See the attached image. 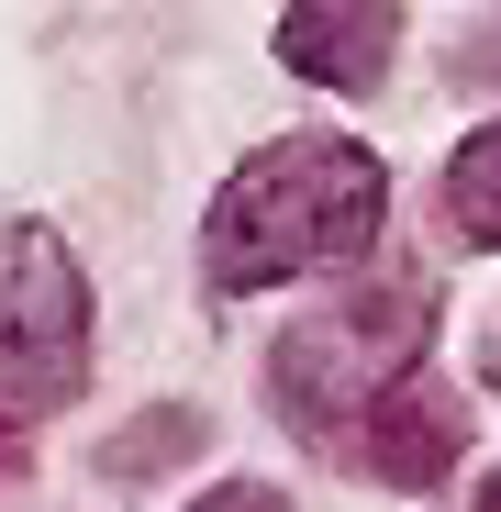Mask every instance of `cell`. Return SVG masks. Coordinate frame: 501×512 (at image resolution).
Here are the masks:
<instances>
[{
  "label": "cell",
  "mask_w": 501,
  "mask_h": 512,
  "mask_svg": "<svg viewBox=\"0 0 501 512\" xmlns=\"http://www.w3.org/2000/svg\"><path fill=\"white\" fill-rule=\"evenodd\" d=\"M390 212V167L357 134H279L212 190L201 223V279L212 290H268V279H312L368 256Z\"/></svg>",
  "instance_id": "obj_1"
},
{
  "label": "cell",
  "mask_w": 501,
  "mask_h": 512,
  "mask_svg": "<svg viewBox=\"0 0 501 512\" xmlns=\"http://www.w3.org/2000/svg\"><path fill=\"white\" fill-rule=\"evenodd\" d=\"M90 379V279L45 223H0V435L67 412Z\"/></svg>",
  "instance_id": "obj_2"
},
{
  "label": "cell",
  "mask_w": 501,
  "mask_h": 512,
  "mask_svg": "<svg viewBox=\"0 0 501 512\" xmlns=\"http://www.w3.org/2000/svg\"><path fill=\"white\" fill-rule=\"evenodd\" d=\"M424 334H435L424 290H357V301H323L312 323L279 334V368H268V379H279V412L334 423V412L390 401V390L412 379V357H424Z\"/></svg>",
  "instance_id": "obj_3"
},
{
  "label": "cell",
  "mask_w": 501,
  "mask_h": 512,
  "mask_svg": "<svg viewBox=\"0 0 501 512\" xmlns=\"http://www.w3.org/2000/svg\"><path fill=\"white\" fill-rule=\"evenodd\" d=\"M279 56L323 90H379L390 78V0H290Z\"/></svg>",
  "instance_id": "obj_4"
},
{
  "label": "cell",
  "mask_w": 501,
  "mask_h": 512,
  "mask_svg": "<svg viewBox=\"0 0 501 512\" xmlns=\"http://www.w3.org/2000/svg\"><path fill=\"white\" fill-rule=\"evenodd\" d=\"M357 457L379 468V479H401V490H424L446 457H457V412L435 401V390H390V401H368V435H357Z\"/></svg>",
  "instance_id": "obj_5"
},
{
  "label": "cell",
  "mask_w": 501,
  "mask_h": 512,
  "mask_svg": "<svg viewBox=\"0 0 501 512\" xmlns=\"http://www.w3.org/2000/svg\"><path fill=\"white\" fill-rule=\"evenodd\" d=\"M446 223L468 245H501V123H479L457 156H446Z\"/></svg>",
  "instance_id": "obj_6"
},
{
  "label": "cell",
  "mask_w": 501,
  "mask_h": 512,
  "mask_svg": "<svg viewBox=\"0 0 501 512\" xmlns=\"http://www.w3.org/2000/svg\"><path fill=\"white\" fill-rule=\"evenodd\" d=\"M190 512H279V490H268V479H223V490H201Z\"/></svg>",
  "instance_id": "obj_7"
},
{
  "label": "cell",
  "mask_w": 501,
  "mask_h": 512,
  "mask_svg": "<svg viewBox=\"0 0 501 512\" xmlns=\"http://www.w3.org/2000/svg\"><path fill=\"white\" fill-rule=\"evenodd\" d=\"M479 368H490V390H501V334H490V357H479Z\"/></svg>",
  "instance_id": "obj_8"
},
{
  "label": "cell",
  "mask_w": 501,
  "mask_h": 512,
  "mask_svg": "<svg viewBox=\"0 0 501 512\" xmlns=\"http://www.w3.org/2000/svg\"><path fill=\"white\" fill-rule=\"evenodd\" d=\"M479 512H501V479H490V501H479Z\"/></svg>",
  "instance_id": "obj_9"
}]
</instances>
